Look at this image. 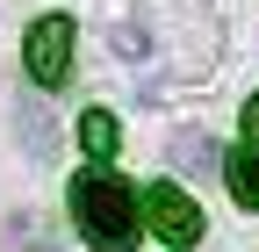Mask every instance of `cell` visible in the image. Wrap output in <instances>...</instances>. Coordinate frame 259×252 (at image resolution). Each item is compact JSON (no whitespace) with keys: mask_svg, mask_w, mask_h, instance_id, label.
Instances as JSON below:
<instances>
[{"mask_svg":"<svg viewBox=\"0 0 259 252\" xmlns=\"http://www.w3.org/2000/svg\"><path fill=\"white\" fill-rule=\"evenodd\" d=\"M137 216H144V202H137V187H130L122 173L87 166V173L72 180V224H79V238H87L94 252H130L137 231H144Z\"/></svg>","mask_w":259,"mask_h":252,"instance_id":"obj_1","label":"cell"},{"mask_svg":"<svg viewBox=\"0 0 259 252\" xmlns=\"http://www.w3.org/2000/svg\"><path fill=\"white\" fill-rule=\"evenodd\" d=\"M144 224L166 245H194V238H202V209L187 202L180 180H158V187H144Z\"/></svg>","mask_w":259,"mask_h":252,"instance_id":"obj_2","label":"cell"},{"mask_svg":"<svg viewBox=\"0 0 259 252\" xmlns=\"http://www.w3.org/2000/svg\"><path fill=\"white\" fill-rule=\"evenodd\" d=\"M65 65H72V22H65V15H44L36 29H29V79H36V87H58Z\"/></svg>","mask_w":259,"mask_h":252,"instance_id":"obj_3","label":"cell"},{"mask_svg":"<svg viewBox=\"0 0 259 252\" xmlns=\"http://www.w3.org/2000/svg\"><path fill=\"white\" fill-rule=\"evenodd\" d=\"M223 187H231V202H238V209H259V144L223 151Z\"/></svg>","mask_w":259,"mask_h":252,"instance_id":"obj_4","label":"cell"},{"mask_svg":"<svg viewBox=\"0 0 259 252\" xmlns=\"http://www.w3.org/2000/svg\"><path fill=\"white\" fill-rule=\"evenodd\" d=\"M79 144H87V159H94V166H108V159H115V144H122L115 115H108V108H87V115H79Z\"/></svg>","mask_w":259,"mask_h":252,"instance_id":"obj_5","label":"cell"},{"mask_svg":"<svg viewBox=\"0 0 259 252\" xmlns=\"http://www.w3.org/2000/svg\"><path fill=\"white\" fill-rule=\"evenodd\" d=\"M173 166H180V173H223V151H216L202 130H180V137H173Z\"/></svg>","mask_w":259,"mask_h":252,"instance_id":"obj_6","label":"cell"},{"mask_svg":"<svg viewBox=\"0 0 259 252\" xmlns=\"http://www.w3.org/2000/svg\"><path fill=\"white\" fill-rule=\"evenodd\" d=\"M22 137H29V151H36V159H51V115H44V101H22Z\"/></svg>","mask_w":259,"mask_h":252,"instance_id":"obj_7","label":"cell"},{"mask_svg":"<svg viewBox=\"0 0 259 252\" xmlns=\"http://www.w3.org/2000/svg\"><path fill=\"white\" fill-rule=\"evenodd\" d=\"M245 144H259V94L245 101Z\"/></svg>","mask_w":259,"mask_h":252,"instance_id":"obj_8","label":"cell"}]
</instances>
